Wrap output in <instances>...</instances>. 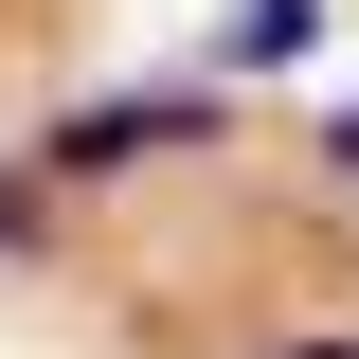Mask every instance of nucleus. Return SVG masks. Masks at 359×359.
I'll return each mask as SVG.
<instances>
[{
  "instance_id": "1",
  "label": "nucleus",
  "mask_w": 359,
  "mask_h": 359,
  "mask_svg": "<svg viewBox=\"0 0 359 359\" xmlns=\"http://www.w3.org/2000/svg\"><path fill=\"white\" fill-rule=\"evenodd\" d=\"M216 126H233V90H90V108H54L36 180H54V198H90V180H126V162H198Z\"/></svg>"
},
{
  "instance_id": "2",
  "label": "nucleus",
  "mask_w": 359,
  "mask_h": 359,
  "mask_svg": "<svg viewBox=\"0 0 359 359\" xmlns=\"http://www.w3.org/2000/svg\"><path fill=\"white\" fill-rule=\"evenodd\" d=\"M198 54H216V90H269V72H306V54H323V0H233Z\"/></svg>"
},
{
  "instance_id": "3",
  "label": "nucleus",
  "mask_w": 359,
  "mask_h": 359,
  "mask_svg": "<svg viewBox=\"0 0 359 359\" xmlns=\"http://www.w3.org/2000/svg\"><path fill=\"white\" fill-rule=\"evenodd\" d=\"M36 233H54V180H36V162H0V252H36Z\"/></svg>"
},
{
  "instance_id": "4",
  "label": "nucleus",
  "mask_w": 359,
  "mask_h": 359,
  "mask_svg": "<svg viewBox=\"0 0 359 359\" xmlns=\"http://www.w3.org/2000/svg\"><path fill=\"white\" fill-rule=\"evenodd\" d=\"M269 359H359V341H269Z\"/></svg>"
}]
</instances>
